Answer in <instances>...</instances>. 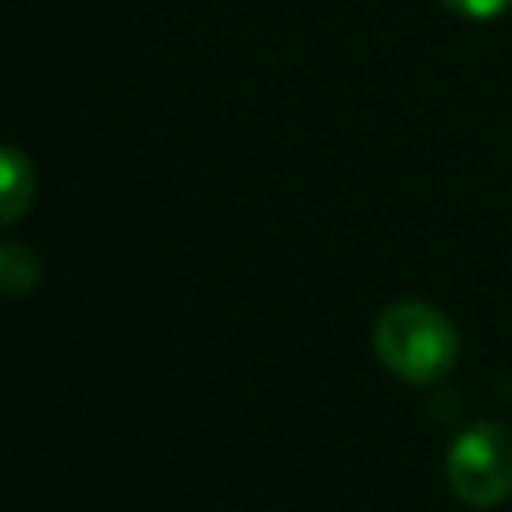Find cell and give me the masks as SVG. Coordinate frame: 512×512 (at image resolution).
<instances>
[{
  "label": "cell",
  "instance_id": "6da1fadb",
  "mask_svg": "<svg viewBox=\"0 0 512 512\" xmlns=\"http://www.w3.org/2000/svg\"><path fill=\"white\" fill-rule=\"evenodd\" d=\"M372 348L392 376L408 384H432L452 372L460 356V332L440 308L424 300H396L376 316Z\"/></svg>",
  "mask_w": 512,
  "mask_h": 512
},
{
  "label": "cell",
  "instance_id": "7a4b0ae2",
  "mask_svg": "<svg viewBox=\"0 0 512 512\" xmlns=\"http://www.w3.org/2000/svg\"><path fill=\"white\" fill-rule=\"evenodd\" d=\"M448 488L460 504L496 508L512 496V428L496 420H480L464 428L444 460Z\"/></svg>",
  "mask_w": 512,
  "mask_h": 512
},
{
  "label": "cell",
  "instance_id": "3957f363",
  "mask_svg": "<svg viewBox=\"0 0 512 512\" xmlns=\"http://www.w3.org/2000/svg\"><path fill=\"white\" fill-rule=\"evenodd\" d=\"M36 200V168L16 144H0V224H16Z\"/></svg>",
  "mask_w": 512,
  "mask_h": 512
},
{
  "label": "cell",
  "instance_id": "277c9868",
  "mask_svg": "<svg viewBox=\"0 0 512 512\" xmlns=\"http://www.w3.org/2000/svg\"><path fill=\"white\" fill-rule=\"evenodd\" d=\"M40 280V260L28 244H0V292H32Z\"/></svg>",
  "mask_w": 512,
  "mask_h": 512
},
{
  "label": "cell",
  "instance_id": "5b68a950",
  "mask_svg": "<svg viewBox=\"0 0 512 512\" xmlns=\"http://www.w3.org/2000/svg\"><path fill=\"white\" fill-rule=\"evenodd\" d=\"M440 4L456 16H468V20H492V16H504L512 8V0H440Z\"/></svg>",
  "mask_w": 512,
  "mask_h": 512
}]
</instances>
